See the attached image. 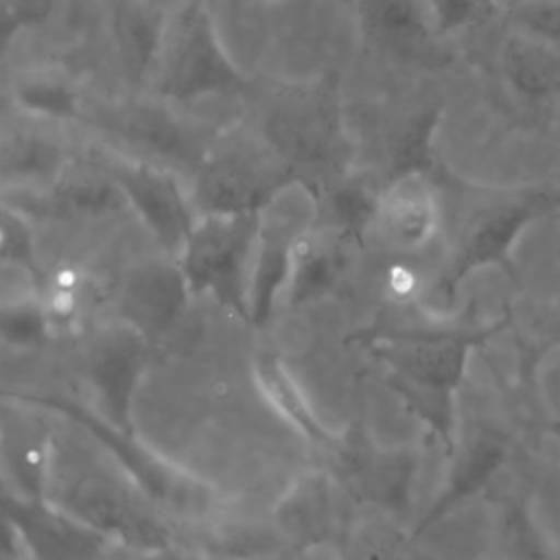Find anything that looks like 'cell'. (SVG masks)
Segmentation results:
<instances>
[{"instance_id":"obj_1","label":"cell","mask_w":560,"mask_h":560,"mask_svg":"<svg viewBox=\"0 0 560 560\" xmlns=\"http://www.w3.org/2000/svg\"><path fill=\"white\" fill-rule=\"evenodd\" d=\"M464 214L455 223L448 267L442 291L451 295L472 271L497 267L514 273L512 252L523 232L551 214H560L558 186L468 188L464 186Z\"/></svg>"},{"instance_id":"obj_2","label":"cell","mask_w":560,"mask_h":560,"mask_svg":"<svg viewBox=\"0 0 560 560\" xmlns=\"http://www.w3.org/2000/svg\"><path fill=\"white\" fill-rule=\"evenodd\" d=\"M298 182L260 131L234 127L201 158L190 192L199 214H258Z\"/></svg>"},{"instance_id":"obj_3","label":"cell","mask_w":560,"mask_h":560,"mask_svg":"<svg viewBox=\"0 0 560 560\" xmlns=\"http://www.w3.org/2000/svg\"><path fill=\"white\" fill-rule=\"evenodd\" d=\"M260 133L280 153V158L304 175L306 184L332 171L346 175V136L339 116V103L335 90L328 83L322 85H298L280 94V101L267 114ZM317 186V188H319Z\"/></svg>"},{"instance_id":"obj_4","label":"cell","mask_w":560,"mask_h":560,"mask_svg":"<svg viewBox=\"0 0 560 560\" xmlns=\"http://www.w3.org/2000/svg\"><path fill=\"white\" fill-rule=\"evenodd\" d=\"M158 66L160 94L173 103H190L208 94H234L247 85L221 48L201 2H190L177 15L164 35Z\"/></svg>"},{"instance_id":"obj_5","label":"cell","mask_w":560,"mask_h":560,"mask_svg":"<svg viewBox=\"0 0 560 560\" xmlns=\"http://www.w3.org/2000/svg\"><path fill=\"white\" fill-rule=\"evenodd\" d=\"M258 214H199L179 254L186 282L217 293L225 304L241 308L249 302L247 269L256 254Z\"/></svg>"},{"instance_id":"obj_6","label":"cell","mask_w":560,"mask_h":560,"mask_svg":"<svg viewBox=\"0 0 560 560\" xmlns=\"http://www.w3.org/2000/svg\"><path fill=\"white\" fill-rule=\"evenodd\" d=\"M101 164L158 243L168 254L179 256L197 212L192 199L182 192L177 177L151 160L127 155H114Z\"/></svg>"},{"instance_id":"obj_7","label":"cell","mask_w":560,"mask_h":560,"mask_svg":"<svg viewBox=\"0 0 560 560\" xmlns=\"http://www.w3.org/2000/svg\"><path fill=\"white\" fill-rule=\"evenodd\" d=\"M446 221L444 192L433 171L392 175L381 190L372 228L381 241L402 256L427 249Z\"/></svg>"},{"instance_id":"obj_8","label":"cell","mask_w":560,"mask_h":560,"mask_svg":"<svg viewBox=\"0 0 560 560\" xmlns=\"http://www.w3.org/2000/svg\"><path fill=\"white\" fill-rule=\"evenodd\" d=\"M7 521L33 560H101L105 558L107 538L70 512L50 508L46 499L7 497Z\"/></svg>"},{"instance_id":"obj_9","label":"cell","mask_w":560,"mask_h":560,"mask_svg":"<svg viewBox=\"0 0 560 560\" xmlns=\"http://www.w3.org/2000/svg\"><path fill=\"white\" fill-rule=\"evenodd\" d=\"M365 42L398 59H420L433 50L438 31L429 0H350Z\"/></svg>"},{"instance_id":"obj_10","label":"cell","mask_w":560,"mask_h":560,"mask_svg":"<svg viewBox=\"0 0 560 560\" xmlns=\"http://www.w3.org/2000/svg\"><path fill=\"white\" fill-rule=\"evenodd\" d=\"M499 72L518 98L549 101L560 94V44L512 26L499 46Z\"/></svg>"},{"instance_id":"obj_11","label":"cell","mask_w":560,"mask_h":560,"mask_svg":"<svg viewBox=\"0 0 560 560\" xmlns=\"http://www.w3.org/2000/svg\"><path fill=\"white\" fill-rule=\"evenodd\" d=\"M508 457V438L494 427L477 429L455 453L446 486L429 512L424 525L444 516L451 508L486 488Z\"/></svg>"},{"instance_id":"obj_12","label":"cell","mask_w":560,"mask_h":560,"mask_svg":"<svg viewBox=\"0 0 560 560\" xmlns=\"http://www.w3.org/2000/svg\"><path fill=\"white\" fill-rule=\"evenodd\" d=\"M125 201L120 188L103 164H66L52 179L42 206L52 217H92L120 208Z\"/></svg>"},{"instance_id":"obj_13","label":"cell","mask_w":560,"mask_h":560,"mask_svg":"<svg viewBox=\"0 0 560 560\" xmlns=\"http://www.w3.org/2000/svg\"><path fill=\"white\" fill-rule=\"evenodd\" d=\"M184 273L171 267H147L138 271L122 291V315L138 332H160L182 306Z\"/></svg>"},{"instance_id":"obj_14","label":"cell","mask_w":560,"mask_h":560,"mask_svg":"<svg viewBox=\"0 0 560 560\" xmlns=\"http://www.w3.org/2000/svg\"><path fill=\"white\" fill-rule=\"evenodd\" d=\"M109 22L127 70L144 77L160 59L166 28L162 9L149 0H109Z\"/></svg>"},{"instance_id":"obj_15","label":"cell","mask_w":560,"mask_h":560,"mask_svg":"<svg viewBox=\"0 0 560 560\" xmlns=\"http://www.w3.org/2000/svg\"><path fill=\"white\" fill-rule=\"evenodd\" d=\"M138 335L142 332H112L105 339H98L90 352V378L116 420H122V411L140 368L142 346L138 343Z\"/></svg>"},{"instance_id":"obj_16","label":"cell","mask_w":560,"mask_h":560,"mask_svg":"<svg viewBox=\"0 0 560 560\" xmlns=\"http://www.w3.org/2000/svg\"><path fill=\"white\" fill-rule=\"evenodd\" d=\"M494 560H560L529 499L503 494L494 514Z\"/></svg>"},{"instance_id":"obj_17","label":"cell","mask_w":560,"mask_h":560,"mask_svg":"<svg viewBox=\"0 0 560 560\" xmlns=\"http://www.w3.org/2000/svg\"><path fill=\"white\" fill-rule=\"evenodd\" d=\"M13 98L20 109L48 120H72L79 116V94L59 70H33L18 77Z\"/></svg>"},{"instance_id":"obj_18","label":"cell","mask_w":560,"mask_h":560,"mask_svg":"<svg viewBox=\"0 0 560 560\" xmlns=\"http://www.w3.org/2000/svg\"><path fill=\"white\" fill-rule=\"evenodd\" d=\"M61 151L48 138L33 131H13L2 142V173L4 179H31L46 173L59 175L63 171Z\"/></svg>"},{"instance_id":"obj_19","label":"cell","mask_w":560,"mask_h":560,"mask_svg":"<svg viewBox=\"0 0 560 560\" xmlns=\"http://www.w3.org/2000/svg\"><path fill=\"white\" fill-rule=\"evenodd\" d=\"M289 529L300 534L302 538H317L330 525V492L328 488L317 481L306 486L304 492L291 501L289 514L284 516Z\"/></svg>"},{"instance_id":"obj_20","label":"cell","mask_w":560,"mask_h":560,"mask_svg":"<svg viewBox=\"0 0 560 560\" xmlns=\"http://www.w3.org/2000/svg\"><path fill=\"white\" fill-rule=\"evenodd\" d=\"M433 24L440 37L472 28L499 9V0H429Z\"/></svg>"},{"instance_id":"obj_21","label":"cell","mask_w":560,"mask_h":560,"mask_svg":"<svg viewBox=\"0 0 560 560\" xmlns=\"http://www.w3.org/2000/svg\"><path fill=\"white\" fill-rule=\"evenodd\" d=\"M59 0H2L4 4V39L9 42L22 28L44 22Z\"/></svg>"},{"instance_id":"obj_22","label":"cell","mask_w":560,"mask_h":560,"mask_svg":"<svg viewBox=\"0 0 560 560\" xmlns=\"http://www.w3.org/2000/svg\"><path fill=\"white\" fill-rule=\"evenodd\" d=\"M549 433L556 438V442L560 444V420H553L551 424H549Z\"/></svg>"},{"instance_id":"obj_23","label":"cell","mask_w":560,"mask_h":560,"mask_svg":"<svg viewBox=\"0 0 560 560\" xmlns=\"http://www.w3.org/2000/svg\"><path fill=\"white\" fill-rule=\"evenodd\" d=\"M153 7H158V9H162L164 11V7L168 4V2H173V0H149Z\"/></svg>"},{"instance_id":"obj_24","label":"cell","mask_w":560,"mask_h":560,"mask_svg":"<svg viewBox=\"0 0 560 560\" xmlns=\"http://www.w3.org/2000/svg\"><path fill=\"white\" fill-rule=\"evenodd\" d=\"M357 560H376V553L374 551H370V558H368V553H359V558Z\"/></svg>"},{"instance_id":"obj_25","label":"cell","mask_w":560,"mask_h":560,"mask_svg":"<svg viewBox=\"0 0 560 560\" xmlns=\"http://www.w3.org/2000/svg\"><path fill=\"white\" fill-rule=\"evenodd\" d=\"M348 2H350V0H348Z\"/></svg>"}]
</instances>
